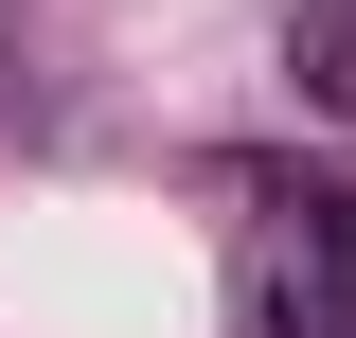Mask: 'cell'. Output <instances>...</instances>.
<instances>
[{"label":"cell","mask_w":356,"mask_h":338,"mask_svg":"<svg viewBox=\"0 0 356 338\" xmlns=\"http://www.w3.org/2000/svg\"><path fill=\"white\" fill-rule=\"evenodd\" d=\"M285 72H303L321 125H356V0H303V18H285Z\"/></svg>","instance_id":"obj_2"},{"label":"cell","mask_w":356,"mask_h":338,"mask_svg":"<svg viewBox=\"0 0 356 338\" xmlns=\"http://www.w3.org/2000/svg\"><path fill=\"white\" fill-rule=\"evenodd\" d=\"M250 338H356V267H321V250H285L250 285Z\"/></svg>","instance_id":"obj_1"}]
</instances>
